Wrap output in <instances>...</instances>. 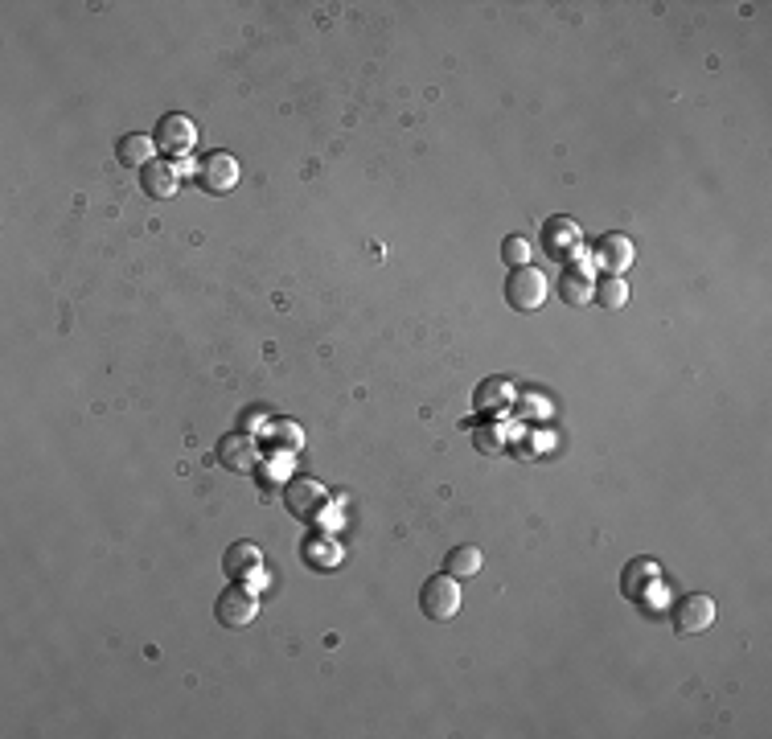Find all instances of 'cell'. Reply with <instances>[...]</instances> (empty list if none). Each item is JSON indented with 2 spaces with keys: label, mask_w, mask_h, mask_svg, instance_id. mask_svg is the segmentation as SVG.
Listing matches in <instances>:
<instances>
[{
  "label": "cell",
  "mask_w": 772,
  "mask_h": 739,
  "mask_svg": "<svg viewBox=\"0 0 772 739\" xmlns=\"http://www.w3.org/2000/svg\"><path fill=\"white\" fill-rule=\"evenodd\" d=\"M140 185H144V193L148 198H173L177 193V185H181V169L177 165H165V161H152L144 173H140Z\"/></svg>",
  "instance_id": "obj_12"
},
{
  "label": "cell",
  "mask_w": 772,
  "mask_h": 739,
  "mask_svg": "<svg viewBox=\"0 0 772 739\" xmlns=\"http://www.w3.org/2000/svg\"><path fill=\"white\" fill-rule=\"evenodd\" d=\"M202 185L210 193H230L239 185V161L230 152H210L206 165H202Z\"/></svg>",
  "instance_id": "obj_9"
},
{
  "label": "cell",
  "mask_w": 772,
  "mask_h": 739,
  "mask_svg": "<svg viewBox=\"0 0 772 739\" xmlns=\"http://www.w3.org/2000/svg\"><path fill=\"white\" fill-rule=\"evenodd\" d=\"M543 247L559 263H579V259H584V235H579V226L571 218H551L543 226Z\"/></svg>",
  "instance_id": "obj_4"
},
{
  "label": "cell",
  "mask_w": 772,
  "mask_h": 739,
  "mask_svg": "<svg viewBox=\"0 0 772 739\" xmlns=\"http://www.w3.org/2000/svg\"><path fill=\"white\" fill-rule=\"evenodd\" d=\"M592 296H596L604 308H625V304H629V284H625L621 276H604V280L592 288Z\"/></svg>",
  "instance_id": "obj_18"
},
{
  "label": "cell",
  "mask_w": 772,
  "mask_h": 739,
  "mask_svg": "<svg viewBox=\"0 0 772 739\" xmlns=\"http://www.w3.org/2000/svg\"><path fill=\"white\" fill-rule=\"evenodd\" d=\"M711 625H715V600H711V596L694 592V596H682V600L674 604V629H678L682 637H699V633H707Z\"/></svg>",
  "instance_id": "obj_5"
},
{
  "label": "cell",
  "mask_w": 772,
  "mask_h": 739,
  "mask_svg": "<svg viewBox=\"0 0 772 739\" xmlns=\"http://www.w3.org/2000/svg\"><path fill=\"white\" fill-rule=\"evenodd\" d=\"M214 616H218L222 629H247V625H255V616H259V600H255V592H247V588H239V583H235V588H226L218 596Z\"/></svg>",
  "instance_id": "obj_3"
},
{
  "label": "cell",
  "mask_w": 772,
  "mask_h": 739,
  "mask_svg": "<svg viewBox=\"0 0 772 739\" xmlns=\"http://www.w3.org/2000/svg\"><path fill=\"white\" fill-rule=\"evenodd\" d=\"M157 148H165L169 157H185V152H193L198 148V124L189 120V115H165V120L157 124Z\"/></svg>",
  "instance_id": "obj_6"
},
{
  "label": "cell",
  "mask_w": 772,
  "mask_h": 739,
  "mask_svg": "<svg viewBox=\"0 0 772 739\" xmlns=\"http://www.w3.org/2000/svg\"><path fill=\"white\" fill-rule=\"evenodd\" d=\"M592 276L584 267H571V271H563L559 276V296H563V304H571V308H584L588 300H592Z\"/></svg>",
  "instance_id": "obj_15"
},
{
  "label": "cell",
  "mask_w": 772,
  "mask_h": 739,
  "mask_svg": "<svg viewBox=\"0 0 772 739\" xmlns=\"http://www.w3.org/2000/svg\"><path fill=\"white\" fill-rule=\"evenodd\" d=\"M218 460H222V469L230 473H255V464H259V448L251 436L243 432H230L218 440Z\"/></svg>",
  "instance_id": "obj_8"
},
{
  "label": "cell",
  "mask_w": 772,
  "mask_h": 739,
  "mask_svg": "<svg viewBox=\"0 0 772 739\" xmlns=\"http://www.w3.org/2000/svg\"><path fill=\"white\" fill-rule=\"evenodd\" d=\"M633 243L625 239V235H604L600 239V247H596V259H600V267L604 271H612V276H621V271H629L633 267Z\"/></svg>",
  "instance_id": "obj_13"
},
{
  "label": "cell",
  "mask_w": 772,
  "mask_h": 739,
  "mask_svg": "<svg viewBox=\"0 0 772 739\" xmlns=\"http://www.w3.org/2000/svg\"><path fill=\"white\" fill-rule=\"evenodd\" d=\"M653 579H658V563H653V559H633L625 567V575H621V588H625L629 600H641L645 583H653Z\"/></svg>",
  "instance_id": "obj_16"
},
{
  "label": "cell",
  "mask_w": 772,
  "mask_h": 739,
  "mask_svg": "<svg viewBox=\"0 0 772 739\" xmlns=\"http://www.w3.org/2000/svg\"><path fill=\"white\" fill-rule=\"evenodd\" d=\"M325 485L313 481V477H292L288 489H284V505H288V514L292 518H317L321 514V505H325Z\"/></svg>",
  "instance_id": "obj_7"
},
{
  "label": "cell",
  "mask_w": 772,
  "mask_h": 739,
  "mask_svg": "<svg viewBox=\"0 0 772 739\" xmlns=\"http://www.w3.org/2000/svg\"><path fill=\"white\" fill-rule=\"evenodd\" d=\"M514 382L510 378H485L481 386H477V395H473V403H477V411L481 415H501L510 403H514Z\"/></svg>",
  "instance_id": "obj_11"
},
{
  "label": "cell",
  "mask_w": 772,
  "mask_h": 739,
  "mask_svg": "<svg viewBox=\"0 0 772 739\" xmlns=\"http://www.w3.org/2000/svg\"><path fill=\"white\" fill-rule=\"evenodd\" d=\"M506 300H510V308H518V313H534V308H543L547 276L538 267H514L510 280H506Z\"/></svg>",
  "instance_id": "obj_2"
},
{
  "label": "cell",
  "mask_w": 772,
  "mask_h": 739,
  "mask_svg": "<svg viewBox=\"0 0 772 739\" xmlns=\"http://www.w3.org/2000/svg\"><path fill=\"white\" fill-rule=\"evenodd\" d=\"M419 608H423V616L428 620H452L456 612H460V588H456V579L444 571V575H432L428 583L419 588Z\"/></svg>",
  "instance_id": "obj_1"
},
{
  "label": "cell",
  "mask_w": 772,
  "mask_h": 739,
  "mask_svg": "<svg viewBox=\"0 0 772 739\" xmlns=\"http://www.w3.org/2000/svg\"><path fill=\"white\" fill-rule=\"evenodd\" d=\"M481 551L477 547H452L448 551V559H444V571L452 575V579H469V575H477L481 571Z\"/></svg>",
  "instance_id": "obj_17"
},
{
  "label": "cell",
  "mask_w": 772,
  "mask_h": 739,
  "mask_svg": "<svg viewBox=\"0 0 772 739\" xmlns=\"http://www.w3.org/2000/svg\"><path fill=\"white\" fill-rule=\"evenodd\" d=\"M115 157H120L128 169H148L152 165V157H157V140L152 136H124L120 140V148H115Z\"/></svg>",
  "instance_id": "obj_14"
},
{
  "label": "cell",
  "mask_w": 772,
  "mask_h": 739,
  "mask_svg": "<svg viewBox=\"0 0 772 739\" xmlns=\"http://www.w3.org/2000/svg\"><path fill=\"white\" fill-rule=\"evenodd\" d=\"M263 567V551L255 547V542H230V547L222 551V571L235 579V583H243L247 575H255Z\"/></svg>",
  "instance_id": "obj_10"
},
{
  "label": "cell",
  "mask_w": 772,
  "mask_h": 739,
  "mask_svg": "<svg viewBox=\"0 0 772 739\" xmlns=\"http://www.w3.org/2000/svg\"><path fill=\"white\" fill-rule=\"evenodd\" d=\"M304 559H308V567H317V571H321V563L333 567V563H337V547H333V542L308 538V542H304Z\"/></svg>",
  "instance_id": "obj_19"
},
{
  "label": "cell",
  "mask_w": 772,
  "mask_h": 739,
  "mask_svg": "<svg viewBox=\"0 0 772 739\" xmlns=\"http://www.w3.org/2000/svg\"><path fill=\"white\" fill-rule=\"evenodd\" d=\"M501 259H506L510 267H530V243L522 235H510L506 243H501Z\"/></svg>",
  "instance_id": "obj_20"
}]
</instances>
